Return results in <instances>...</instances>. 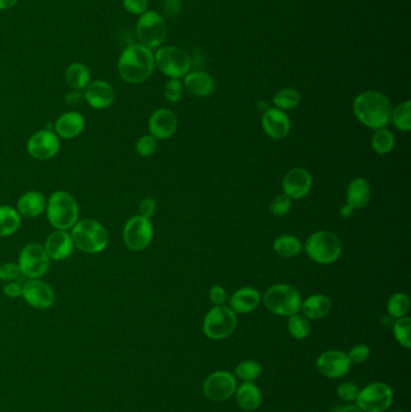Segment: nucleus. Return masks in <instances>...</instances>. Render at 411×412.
I'll return each mask as SVG.
<instances>
[{
  "mask_svg": "<svg viewBox=\"0 0 411 412\" xmlns=\"http://www.w3.org/2000/svg\"><path fill=\"white\" fill-rule=\"evenodd\" d=\"M155 54L140 44H131L123 49L117 61V71L123 81L140 85L151 78L155 70Z\"/></svg>",
  "mask_w": 411,
  "mask_h": 412,
  "instance_id": "obj_1",
  "label": "nucleus"
},
{
  "mask_svg": "<svg viewBox=\"0 0 411 412\" xmlns=\"http://www.w3.org/2000/svg\"><path fill=\"white\" fill-rule=\"evenodd\" d=\"M354 114L363 126L371 129L386 128L391 121L392 105L390 99L378 90H366L354 100Z\"/></svg>",
  "mask_w": 411,
  "mask_h": 412,
  "instance_id": "obj_2",
  "label": "nucleus"
},
{
  "mask_svg": "<svg viewBox=\"0 0 411 412\" xmlns=\"http://www.w3.org/2000/svg\"><path fill=\"white\" fill-rule=\"evenodd\" d=\"M46 216L56 230H70L78 223L80 208L78 201L66 191H56L46 204Z\"/></svg>",
  "mask_w": 411,
  "mask_h": 412,
  "instance_id": "obj_3",
  "label": "nucleus"
},
{
  "mask_svg": "<svg viewBox=\"0 0 411 412\" xmlns=\"http://www.w3.org/2000/svg\"><path fill=\"white\" fill-rule=\"evenodd\" d=\"M70 234L75 247L87 254L103 252L109 244L108 229L100 222L92 218L78 220Z\"/></svg>",
  "mask_w": 411,
  "mask_h": 412,
  "instance_id": "obj_4",
  "label": "nucleus"
},
{
  "mask_svg": "<svg viewBox=\"0 0 411 412\" xmlns=\"http://www.w3.org/2000/svg\"><path fill=\"white\" fill-rule=\"evenodd\" d=\"M301 295L298 290L286 283H277L269 287L262 297L265 309L281 317H289L298 314L301 311Z\"/></svg>",
  "mask_w": 411,
  "mask_h": 412,
  "instance_id": "obj_5",
  "label": "nucleus"
},
{
  "mask_svg": "<svg viewBox=\"0 0 411 412\" xmlns=\"http://www.w3.org/2000/svg\"><path fill=\"white\" fill-rule=\"evenodd\" d=\"M342 241L338 235L328 230L311 234L306 242V252L315 263L332 264L342 254Z\"/></svg>",
  "mask_w": 411,
  "mask_h": 412,
  "instance_id": "obj_6",
  "label": "nucleus"
},
{
  "mask_svg": "<svg viewBox=\"0 0 411 412\" xmlns=\"http://www.w3.org/2000/svg\"><path fill=\"white\" fill-rule=\"evenodd\" d=\"M135 34L138 44L147 49H157L163 44L167 37L166 20L157 11L147 10L146 13L139 16Z\"/></svg>",
  "mask_w": 411,
  "mask_h": 412,
  "instance_id": "obj_7",
  "label": "nucleus"
},
{
  "mask_svg": "<svg viewBox=\"0 0 411 412\" xmlns=\"http://www.w3.org/2000/svg\"><path fill=\"white\" fill-rule=\"evenodd\" d=\"M238 319L228 306H215L209 311L203 322V331L212 340H224L236 331Z\"/></svg>",
  "mask_w": 411,
  "mask_h": 412,
  "instance_id": "obj_8",
  "label": "nucleus"
},
{
  "mask_svg": "<svg viewBox=\"0 0 411 412\" xmlns=\"http://www.w3.org/2000/svg\"><path fill=\"white\" fill-rule=\"evenodd\" d=\"M155 66L169 78H183L190 73L191 59L183 49L178 46H164L157 49Z\"/></svg>",
  "mask_w": 411,
  "mask_h": 412,
  "instance_id": "obj_9",
  "label": "nucleus"
},
{
  "mask_svg": "<svg viewBox=\"0 0 411 412\" xmlns=\"http://www.w3.org/2000/svg\"><path fill=\"white\" fill-rule=\"evenodd\" d=\"M50 259L44 246L37 242L25 245L18 256L17 266L21 273L28 278H41L50 270Z\"/></svg>",
  "mask_w": 411,
  "mask_h": 412,
  "instance_id": "obj_10",
  "label": "nucleus"
},
{
  "mask_svg": "<svg viewBox=\"0 0 411 412\" xmlns=\"http://www.w3.org/2000/svg\"><path fill=\"white\" fill-rule=\"evenodd\" d=\"M356 403L363 412H385L393 403V391L387 384L373 382L359 389Z\"/></svg>",
  "mask_w": 411,
  "mask_h": 412,
  "instance_id": "obj_11",
  "label": "nucleus"
},
{
  "mask_svg": "<svg viewBox=\"0 0 411 412\" xmlns=\"http://www.w3.org/2000/svg\"><path fill=\"white\" fill-rule=\"evenodd\" d=\"M154 233V225L149 218L140 215L132 217L123 228V242L131 251L140 252L150 246Z\"/></svg>",
  "mask_w": 411,
  "mask_h": 412,
  "instance_id": "obj_12",
  "label": "nucleus"
},
{
  "mask_svg": "<svg viewBox=\"0 0 411 412\" xmlns=\"http://www.w3.org/2000/svg\"><path fill=\"white\" fill-rule=\"evenodd\" d=\"M238 382L236 376L224 370L212 372L205 379L203 392L212 401H224L236 394Z\"/></svg>",
  "mask_w": 411,
  "mask_h": 412,
  "instance_id": "obj_13",
  "label": "nucleus"
},
{
  "mask_svg": "<svg viewBox=\"0 0 411 412\" xmlns=\"http://www.w3.org/2000/svg\"><path fill=\"white\" fill-rule=\"evenodd\" d=\"M61 148V141L57 134L50 129H42L34 133L27 141L28 155L37 160H49L56 157Z\"/></svg>",
  "mask_w": 411,
  "mask_h": 412,
  "instance_id": "obj_14",
  "label": "nucleus"
},
{
  "mask_svg": "<svg viewBox=\"0 0 411 412\" xmlns=\"http://www.w3.org/2000/svg\"><path fill=\"white\" fill-rule=\"evenodd\" d=\"M22 297L29 306L37 310H46L56 302V294L49 283L41 278H29L23 283Z\"/></svg>",
  "mask_w": 411,
  "mask_h": 412,
  "instance_id": "obj_15",
  "label": "nucleus"
},
{
  "mask_svg": "<svg viewBox=\"0 0 411 412\" xmlns=\"http://www.w3.org/2000/svg\"><path fill=\"white\" fill-rule=\"evenodd\" d=\"M351 360L346 353L339 350L323 352L316 359V369L328 379H340L350 372Z\"/></svg>",
  "mask_w": 411,
  "mask_h": 412,
  "instance_id": "obj_16",
  "label": "nucleus"
},
{
  "mask_svg": "<svg viewBox=\"0 0 411 412\" xmlns=\"http://www.w3.org/2000/svg\"><path fill=\"white\" fill-rule=\"evenodd\" d=\"M313 186V177L303 167L291 169L282 179V191L289 199H303L308 196Z\"/></svg>",
  "mask_w": 411,
  "mask_h": 412,
  "instance_id": "obj_17",
  "label": "nucleus"
},
{
  "mask_svg": "<svg viewBox=\"0 0 411 412\" xmlns=\"http://www.w3.org/2000/svg\"><path fill=\"white\" fill-rule=\"evenodd\" d=\"M83 99L92 109L105 110L114 104L116 99L114 87L109 82L97 80L91 81L83 90Z\"/></svg>",
  "mask_w": 411,
  "mask_h": 412,
  "instance_id": "obj_18",
  "label": "nucleus"
},
{
  "mask_svg": "<svg viewBox=\"0 0 411 412\" xmlns=\"http://www.w3.org/2000/svg\"><path fill=\"white\" fill-rule=\"evenodd\" d=\"M176 129H178V117L167 107L158 109L151 114L149 119V131L156 139H169L175 134Z\"/></svg>",
  "mask_w": 411,
  "mask_h": 412,
  "instance_id": "obj_19",
  "label": "nucleus"
},
{
  "mask_svg": "<svg viewBox=\"0 0 411 412\" xmlns=\"http://www.w3.org/2000/svg\"><path fill=\"white\" fill-rule=\"evenodd\" d=\"M262 128L269 138L281 140L286 138L291 131V121L285 111L277 107H269L262 114Z\"/></svg>",
  "mask_w": 411,
  "mask_h": 412,
  "instance_id": "obj_20",
  "label": "nucleus"
},
{
  "mask_svg": "<svg viewBox=\"0 0 411 412\" xmlns=\"http://www.w3.org/2000/svg\"><path fill=\"white\" fill-rule=\"evenodd\" d=\"M47 256L53 261H66L73 254L74 245L71 234L68 230H56L50 234L44 245Z\"/></svg>",
  "mask_w": 411,
  "mask_h": 412,
  "instance_id": "obj_21",
  "label": "nucleus"
},
{
  "mask_svg": "<svg viewBox=\"0 0 411 412\" xmlns=\"http://www.w3.org/2000/svg\"><path fill=\"white\" fill-rule=\"evenodd\" d=\"M86 126V119L83 114L78 111H68L61 114L54 123V133L58 138L64 140H71L78 138Z\"/></svg>",
  "mask_w": 411,
  "mask_h": 412,
  "instance_id": "obj_22",
  "label": "nucleus"
},
{
  "mask_svg": "<svg viewBox=\"0 0 411 412\" xmlns=\"http://www.w3.org/2000/svg\"><path fill=\"white\" fill-rule=\"evenodd\" d=\"M262 297L260 292L253 287H243L241 290H236L229 299V307L236 314H250L256 310L260 305Z\"/></svg>",
  "mask_w": 411,
  "mask_h": 412,
  "instance_id": "obj_23",
  "label": "nucleus"
},
{
  "mask_svg": "<svg viewBox=\"0 0 411 412\" xmlns=\"http://www.w3.org/2000/svg\"><path fill=\"white\" fill-rule=\"evenodd\" d=\"M46 204H47V200L42 193L37 191H29V192L23 193L18 198L16 210L21 217L37 218L45 211Z\"/></svg>",
  "mask_w": 411,
  "mask_h": 412,
  "instance_id": "obj_24",
  "label": "nucleus"
},
{
  "mask_svg": "<svg viewBox=\"0 0 411 412\" xmlns=\"http://www.w3.org/2000/svg\"><path fill=\"white\" fill-rule=\"evenodd\" d=\"M183 87L195 97H208L215 90V81L205 71H192L183 78Z\"/></svg>",
  "mask_w": 411,
  "mask_h": 412,
  "instance_id": "obj_25",
  "label": "nucleus"
},
{
  "mask_svg": "<svg viewBox=\"0 0 411 412\" xmlns=\"http://www.w3.org/2000/svg\"><path fill=\"white\" fill-rule=\"evenodd\" d=\"M371 184L363 177L352 179L346 189V201L354 210H362L371 201Z\"/></svg>",
  "mask_w": 411,
  "mask_h": 412,
  "instance_id": "obj_26",
  "label": "nucleus"
},
{
  "mask_svg": "<svg viewBox=\"0 0 411 412\" xmlns=\"http://www.w3.org/2000/svg\"><path fill=\"white\" fill-rule=\"evenodd\" d=\"M332 300L323 294H313L301 302V311L308 319H321L330 314Z\"/></svg>",
  "mask_w": 411,
  "mask_h": 412,
  "instance_id": "obj_27",
  "label": "nucleus"
},
{
  "mask_svg": "<svg viewBox=\"0 0 411 412\" xmlns=\"http://www.w3.org/2000/svg\"><path fill=\"white\" fill-rule=\"evenodd\" d=\"M238 405L245 411H255L262 404L261 389L253 382H243L236 387L234 394Z\"/></svg>",
  "mask_w": 411,
  "mask_h": 412,
  "instance_id": "obj_28",
  "label": "nucleus"
},
{
  "mask_svg": "<svg viewBox=\"0 0 411 412\" xmlns=\"http://www.w3.org/2000/svg\"><path fill=\"white\" fill-rule=\"evenodd\" d=\"M66 85L73 90H85L91 83V71L83 63H73L66 70Z\"/></svg>",
  "mask_w": 411,
  "mask_h": 412,
  "instance_id": "obj_29",
  "label": "nucleus"
},
{
  "mask_svg": "<svg viewBox=\"0 0 411 412\" xmlns=\"http://www.w3.org/2000/svg\"><path fill=\"white\" fill-rule=\"evenodd\" d=\"M22 217L16 208L8 205L0 206V237H11L20 229Z\"/></svg>",
  "mask_w": 411,
  "mask_h": 412,
  "instance_id": "obj_30",
  "label": "nucleus"
},
{
  "mask_svg": "<svg viewBox=\"0 0 411 412\" xmlns=\"http://www.w3.org/2000/svg\"><path fill=\"white\" fill-rule=\"evenodd\" d=\"M274 251L282 258H292L303 251V244L292 235H280L274 241Z\"/></svg>",
  "mask_w": 411,
  "mask_h": 412,
  "instance_id": "obj_31",
  "label": "nucleus"
},
{
  "mask_svg": "<svg viewBox=\"0 0 411 412\" xmlns=\"http://www.w3.org/2000/svg\"><path fill=\"white\" fill-rule=\"evenodd\" d=\"M395 135L386 128L376 129L371 136V147L378 155H387L395 148Z\"/></svg>",
  "mask_w": 411,
  "mask_h": 412,
  "instance_id": "obj_32",
  "label": "nucleus"
},
{
  "mask_svg": "<svg viewBox=\"0 0 411 412\" xmlns=\"http://www.w3.org/2000/svg\"><path fill=\"white\" fill-rule=\"evenodd\" d=\"M393 126L398 131H411V102L410 100L398 104L395 109H392L391 121Z\"/></svg>",
  "mask_w": 411,
  "mask_h": 412,
  "instance_id": "obj_33",
  "label": "nucleus"
},
{
  "mask_svg": "<svg viewBox=\"0 0 411 412\" xmlns=\"http://www.w3.org/2000/svg\"><path fill=\"white\" fill-rule=\"evenodd\" d=\"M273 102L279 110H292L299 105L301 94L294 88H284L274 95Z\"/></svg>",
  "mask_w": 411,
  "mask_h": 412,
  "instance_id": "obj_34",
  "label": "nucleus"
},
{
  "mask_svg": "<svg viewBox=\"0 0 411 412\" xmlns=\"http://www.w3.org/2000/svg\"><path fill=\"white\" fill-rule=\"evenodd\" d=\"M410 310V299L407 294L395 293L387 302V312L393 319H400L407 316Z\"/></svg>",
  "mask_w": 411,
  "mask_h": 412,
  "instance_id": "obj_35",
  "label": "nucleus"
},
{
  "mask_svg": "<svg viewBox=\"0 0 411 412\" xmlns=\"http://www.w3.org/2000/svg\"><path fill=\"white\" fill-rule=\"evenodd\" d=\"M261 364L253 359H248L238 364L234 370V376L236 379H243L244 382H253L261 376Z\"/></svg>",
  "mask_w": 411,
  "mask_h": 412,
  "instance_id": "obj_36",
  "label": "nucleus"
},
{
  "mask_svg": "<svg viewBox=\"0 0 411 412\" xmlns=\"http://www.w3.org/2000/svg\"><path fill=\"white\" fill-rule=\"evenodd\" d=\"M289 334L292 338L297 340H303L308 338L311 331V324L309 319L303 314H296L289 316V323H287Z\"/></svg>",
  "mask_w": 411,
  "mask_h": 412,
  "instance_id": "obj_37",
  "label": "nucleus"
},
{
  "mask_svg": "<svg viewBox=\"0 0 411 412\" xmlns=\"http://www.w3.org/2000/svg\"><path fill=\"white\" fill-rule=\"evenodd\" d=\"M410 329L411 319L407 316L397 319V321L393 323V334L397 343L407 350L411 347Z\"/></svg>",
  "mask_w": 411,
  "mask_h": 412,
  "instance_id": "obj_38",
  "label": "nucleus"
},
{
  "mask_svg": "<svg viewBox=\"0 0 411 412\" xmlns=\"http://www.w3.org/2000/svg\"><path fill=\"white\" fill-rule=\"evenodd\" d=\"M292 201L284 193L275 196L270 203V213L275 217H284L291 211Z\"/></svg>",
  "mask_w": 411,
  "mask_h": 412,
  "instance_id": "obj_39",
  "label": "nucleus"
},
{
  "mask_svg": "<svg viewBox=\"0 0 411 412\" xmlns=\"http://www.w3.org/2000/svg\"><path fill=\"white\" fill-rule=\"evenodd\" d=\"M157 147H158L157 139L149 134L144 135L137 141L135 150L138 152V155H141V157H150L157 151Z\"/></svg>",
  "mask_w": 411,
  "mask_h": 412,
  "instance_id": "obj_40",
  "label": "nucleus"
},
{
  "mask_svg": "<svg viewBox=\"0 0 411 412\" xmlns=\"http://www.w3.org/2000/svg\"><path fill=\"white\" fill-rule=\"evenodd\" d=\"M183 83L179 78H170L164 86V97L169 102H178L183 95Z\"/></svg>",
  "mask_w": 411,
  "mask_h": 412,
  "instance_id": "obj_41",
  "label": "nucleus"
},
{
  "mask_svg": "<svg viewBox=\"0 0 411 412\" xmlns=\"http://www.w3.org/2000/svg\"><path fill=\"white\" fill-rule=\"evenodd\" d=\"M371 355V348L366 343H359L354 345L350 351L347 353V357L351 360V363L362 364L366 362V359Z\"/></svg>",
  "mask_w": 411,
  "mask_h": 412,
  "instance_id": "obj_42",
  "label": "nucleus"
},
{
  "mask_svg": "<svg viewBox=\"0 0 411 412\" xmlns=\"http://www.w3.org/2000/svg\"><path fill=\"white\" fill-rule=\"evenodd\" d=\"M22 276L20 268L16 263H3L0 264V280L3 281H16Z\"/></svg>",
  "mask_w": 411,
  "mask_h": 412,
  "instance_id": "obj_43",
  "label": "nucleus"
},
{
  "mask_svg": "<svg viewBox=\"0 0 411 412\" xmlns=\"http://www.w3.org/2000/svg\"><path fill=\"white\" fill-rule=\"evenodd\" d=\"M359 388L352 382H342L337 388L339 398L344 401H354L359 396Z\"/></svg>",
  "mask_w": 411,
  "mask_h": 412,
  "instance_id": "obj_44",
  "label": "nucleus"
},
{
  "mask_svg": "<svg viewBox=\"0 0 411 412\" xmlns=\"http://www.w3.org/2000/svg\"><path fill=\"white\" fill-rule=\"evenodd\" d=\"M122 3L128 13L137 16H141L149 8V0H122Z\"/></svg>",
  "mask_w": 411,
  "mask_h": 412,
  "instance_id": "obj_45",
  "label": "nucleus"
},
{
  "mask_svg": "<svg viewBox=\"0 0 411 412\" xmlns=\"http://www.w3.org/2000/svg\"><path fill=\"white\" fill-rule=\"evenodd\" d=\"M209 298H210V302L215 306H222L227 302V292L224 290V287L219 286V285H215V286L212 287V290L209 292Z\"/></svg>",
  "mask_w": 411,
  "mask_h": 412,
  "instance_id": "obj_46",
  "label": "nucleus"
},
{
  "mask_svg": "<svg viewBox=\"0 0 411 412\" xmlns=\"http://www.w3.org/2000/svg\"><path fill=\"white\" fill-rule=\"evenodd\" d=\"M156 208H157V204H156V200L154 198H145L139 204V213H140V216L150 220L151 217L155 215Z\"/></svg>",
  "mask_w": 411,
  "mask_h": 412,
  "instance_id": "obj_47",
  "label": "nucleus"
},
{
  "mask_svg": "<svg viewBox=\"0 0 411 412\" xmlns=\"http://www.w3.org/2000/svg\"><path fill=\"white\" fill-rule=\"evenodd\" d=\"M22 292H23V285H21L20 281H8L4 287H3V293L8 297V298L16 299L22 297Z\"/></svg>",
  "mask_w": 411,
  "mask_h": 412,
  "instance_id": "obj_48",
  "label": "nucleus"
},
{
  "mask_svg": "<svg viewBox=\"0 0 411 412\" xmlns=\"http://www.w3.org/2000/svg\"><path fill=\"white\" fill-rule=\"evenodd\" d=\"M66 100L68 105H73V107H75V105L81 104L85 99H83V93L79 92V90H73V92L66 94Z\"/></svg>",
  "mask_w": 411,
  "mask_h": 412,
  "instance_id": "obj_49",
  "label": "nucleus"
},
{
  "mask_svg": "<svg viewBox=\"0 0 411 412\" xmlns=\"http://www.w3.org/2000/svg\"><path fill=\"white\" fill-rule=\"evenodd\" d=\"M18 1H20V0H0V10L4 11V10H8V8H13Z\"/></svg>",
  "mask_w": 411,
  "mask_h": 412,
  "instance_id": "obj_50",
  "label": "nucleus"
},
{
  "mask_svg": "<svg viewBox=\"0 0 411 412\" xmlns=\"http://www.w3.org/2000/svg\"><path fill=\"white\" fill-rule=\"evenodd\" d=\"M354 208H350L349 205H344V206H342V208H340V216H342V218H349V217L354 213Z\"/></svg>",
  "mask_w": 411,
  "mask_h": 412,
  "instance_id": "obj_51",
  "label": "nucleus"
},
{
  "mask_svg": "<svg viewBox=\"0 0 411 412\" xmlns=\"http://www.w3.org/2000/svg\"><path fill=\"white\" fill-rule=\"evenodd\" d=\"M340 412H363L357 405H347L345 408H340Z\"/></svg>",
  "mask_w": 411,
  "mask_h": 412,
  "instance_id": "obj_52",
  "label": "nucleus"
},
{
  "mask_svg": "<svg viewBox=\"0 0 411 412\" xmlns=\"http://www.w3.org/2000/svg\"><path fill=\"white\" fill-rule=\"evenodd\" d=\"M257 107H258L262 112H265V110H268L269 109L268 104L265 102H258V104H257Z\"/></svg>",
  "mask_w": 411,
  "mask_h": 412,
  "instance_id": "obj_53",
  "label": "nucleus"
},
{
  "mask_svg": "<svg viewBox=\"0 0 411 412\" xmlns=\"http://www.w3.org/2000/svg\"><path fill=\"white\" fill-rule=\"evenodd\" d=\"M391 412H404V411H399V410H395V411H391Z\"/></svg>",
  "mask_w": 411,
  "mask_h": 412,
  "instance_id": "obj_54",
  "label": "nucleus"
}]
</instances>
